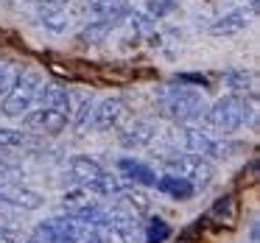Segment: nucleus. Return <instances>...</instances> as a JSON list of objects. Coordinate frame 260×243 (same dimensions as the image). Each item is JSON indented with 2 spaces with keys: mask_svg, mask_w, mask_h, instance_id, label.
I'll return each instance as SVG.
<instances>
[{
  "mask_svg": "<svg viewBox=\"0 0 260 243\" xmlns=\"http://www.w3.org/2000/svg\"><path fill=\"white\" fill-rule=\"evenodd\" d=\"M224 84L232 90V95H252L254 92V76L249 70H241V67H230L224 73Z\"/></svg>",
  "mask_w": 260,
  "mask_h": 243,
  "instance_id": "18",
  "label": "nucleus"
},
{
  "mask_svg": "<svg viewBox=\"0 0 260 243\" xmlns=\"http://www.w3.org/2000/svg\"><path fill=\"white\" fill-rule=\"evenodd\" d=\"M68 168H70V182H73L76 187H84V190H90V187L104 176V170H107L101 162H95V159H90V157H73L68 162Z\"/></svg>",
  "mask_w": 260,
  "mask_h": 243,
  "instance_id": "12",
  "label": "nucleus"
},
{
  "mask_svg": "<svg viewBox=\"0 0 260 243\" xmlns=\"http://www.w3.org/2000/svg\"><path fill=\"white\" fill-rule=\"evenodd\" d=\"M176 84H196V87H207L210 81H207V76H202V73H179V76H176Z\"/></svg>",
  "mask_w": 260,
  "mask_h": 243,
  "instance_id": "27",
  "label": "nucleus"
},
{
  "mask_svg": "<svg viewBox=\"0 0 260 243\" xmlns=\"http://www.w3.org/2000/svg\"><path fill=\"white\" fill-rule=\"evenodd\" d=\"M159 162H162L165 173L179 176V179L190 182L196 190L207 187L210 182H213V176H215V168H213V162H210V159H202V157L187 154V151H182V154L179 151H171V154H165Z\"/></svg>",
  "mask_w": 260,
  "mask_h": 243,
  "instance_id": "5",
  "label": "nucleus"
},
{
  "mask_svg": "<svg viewBox=\"0 0 260 243\" xmlns=\"http://www.w3.org/2000/svg\"><path fill=\"white\" fill-rule=\"evenodd\" d=\"M92 107H95V101H92V98H84V101H81V107L73 112L70 123H73L76 129H87V126H90V118H92Z\"/></svg>",
  "mask_w": 260,
  "mask_h": 243,
  "instance_id": "23",
  "label": "nucleus"
},
{
  "mask_svg": "<svg viewBox=\"0 0 260 243\" xmlns=\"http://www.w3.org/2000/svg\"><path fill=\"white\" fill-rule=\"evenodd\" d=\"M0 243H23V235L17 229H9V226H0Z\"/></svg>",
  "mask_w": 260,
  "mask_h": 243,
  "instance_id": "29",
  "label": "nucleus"
},
{
  "mask_svg": "<svg viewBox=\"0 0 260 243\" xmlns=\"http://www.w3.org/2000/svg\"><path fill=\"white\" fill-rule=\"evenodd\" d=\"M168 235H171V226L159 215H154L143 224V243H162Z\"/></svg>",
  "mask_w": 260,
  "mask_h": 243,
  "instance_id": "19",
  "label": "nucleus"
},
{
  "mask_svg": "<svg viewBox=\"0 0 260 243\" xmlns=\"http://www.w3.org/2000/svg\"><path fill=\"white\" fill-rule=\"evenodd\" d=\"M23 243H45V240H42V235H40V232H37V229H34V232H31V235H28V237H25V240H23Z\"/></svg>",
  "mask_w": 260,
  "mask_h": 243,
  "instance_id": "30",
  "label": "nucleus"
},
{
  "mask_svg": "<svg viewBox=\"0 0 260 243\" xmlns=\"http://www.w3.org/2000/svg\"><path fill=\"white\" fill-rule=\"evenodd\" d=\"M252 17H254V14L249 12L246 6H243V9H232V12L221 14V17L210 25V34H213V37H232V34H238V31L246 28V25L252 23Z\"/></svg>",
  "mask_w": 260,
  "mask_h": 243,
  "instance_id": "14",
  "label": "nucleus"
},
{
  "mask_svg": "<svg viewBox=\"0 0 260 243\" xmlns=\"http://www.w3.org/2000/svg\"><path fill=\"white\" fill-rule=\"evenodd\" d=\"M42 235L45 243H81V235H84V226H79L73 218L68 215H53V218H45L34 226Z\"/></svg>",
  "mask_w": 260,
  "mask_h": 243,
  "instance_id": "8",
  "label": "nucleus"
},
{
  "mask_svg": "<svg viewBox=\"0 0 260 243\" xmlns=\"http://www.w3.org/2000/svg\"><path fill=\"white\" fill-rule=\"evenodd\" d=\"M23 146H28V131L0 126V148H23Z\"/></svg>",
  "mask_w": 260,
  "mask_h": 243,
  "instance_id": "21",
  "label": "nucleus"
},
{
  "mask_svg": "<svg viewBox=\"0 0 260 243\" xmlns=\"http://www.w3.org/2000/svg\"><path fill=\"white\" fill-rule=\"evenodd\" d=\"M40 17H42V25H45L48 31H53V34H62V31H68V25H70V12L68 9L40 12Z\"/></svg>",
  "mask_w": 260,
  "mask_h": 243,
  "instance_id": "20",
  "label": "nucleus"
},
{
  "mask_svg": "<svg viewBox=\"0 0 260 243\" xmlns=\"http://www.w3.org/2000/svg\"><path fill=\"white\" fill-rule=\"evenodd\" d=\"M157 123L148 118H135L129 120V123L120 126L118 131V143L123 148H129V151H140V148H148L154 140H157Z\"/></svg>",
  "mask_w": 260,
  "mask_h": 243,
  "instance_id": "9",
  "label": "nucleus"
},
{
  "mask_svg": "<svg viewBox=\"0 0 260 243\" xmlns=\"http://www.w3.org/2000/svg\"><path fill=\"white\" fill-rule=\"evenodd\" d=\"M73 118V98L64 87L45 84L40 92V101L34 103L31 112L23 115V126L34 134H59L68 129Z\"/></svg>",
  "mask_w": 260,
  "mask_h": 243,
  "instance_id": "1",
  "label": "nucleus"
},
{
  "mask_svg": "<svg viewBox=\"0 0 260 243\" xmlns=\"http://www.w3.org/2000/svg\"><path fill=\"white\" fill-rule=\"evenodd\" d=\"M210 103L196 87L187 84H168L157 90V112L176 126H193L204 118Z\"/></svg>",
  "mask_w": 260,
  "mask_h": 243,
  "instance_id": "2",
  "label": "nucleus"
},
{
  "mask_svg": "<svg viewBox=\"0 0 260 243\" xmlns=\"http://www.w3.org/2000/svg\"><path fill=\"white\" fill-rule=\"evenodd\" d=\"M146 9L154 20H162V17H168L171 12H176V0H148Z\"/></svg>",
  "mask_w": 260,
  "mask_h": 243,
  "instance_id": "24",
  "label": "nucleus"
},
{
  "mask_svg": "<svg viewBox=\"0 0 260 243\" xmlns=\"http://www.w3.org/2000/svg\"><path fill=\"white\" fill-rule=\"evenodd\" d=\"M126 112V101L120 95H112V98H104L92 107V118H90V126L87 129L92 131H112L120 126V118Z\"/></svg>",
  "mask_w": 260,
  "mask_h": 243,
  "instance_id": "10",
  "label": "nucleus"
},
{
  "mask_svg": "<svg viewBox=\"0 0 260 243\" xmlns=\"http://www.w3.org/2000/svg\"><path fill=\"white\" fill-rule=\"evenodd\" d=\"M118 176L123 182H129V185H143V187L157 185V170L148 168L146 162H140V159H129V157H123L118 162Z\"/></svg>",
  "mask_w": 260,
  "mask_h": 243,
  "instance_id": "13",
  "label": "nucleus"
},
{
  "mask_svg": "<svg viewBox=\"0 0 260 243\" xmlns=\"http://www.w3.org/2000/svg\"><path fill=\"white\" fill-rule=\"evenodd\" d=\"M0 207H3V198H0Z\"/></svg>",
  "mask_w": 260,
  "mask_h": 243,
  "instance_id": "31",
  "label": "nucleus"
},
{
  "mask_svg": "<svg viewBox=\"0 0 260 243\" xmlns=\"http://www.w3.org/2000/svg\"><path fill=\"white\" fill-rule=\"evenodd\" d=\"M40 12H53V9H68V0H34Z\"/></svg>",
  "mask_w": 260,
  "mask_h": 243,
  "instance_id": "28",
  "label": "nucleus"
},
{
  "mask_svg": "<svg viewBox=\"0 0 260 243\" xmlns=\"http://www.w3.org/2000/svg\"><path fill=\"white\" fill-rule=\"evenodd\" d=\"M14 70H12V64L9 62H0V95H6V90L12 87V81H14Z\"/></svg>",
  "mask_w": 260,
  "mask_h": 243,
  "instance_id": "26",
  "label": "nucleus"
},
{
  "mask_svg": "<svg viewBox=\"0 0 260 243\" xmlns=\"http://www.w3.org/2000/svg\"><path fill=\"white\" fill-rule=\"evenodd\" d=\"M182 146L187 154H196L202 159H230L235 157V151H243V143L232 140H215L213 134L196 129V126H182Z\"/></svg>",
  "mask_w": 260,
  "mask_h": 243,
  "instance_id": "6",
  "label": "nucleus"
},
{
  "mask_svg": "<svg viewBox=\"0 0 260 243\" xmlns=\"http://www.w3.org/2000/svg\"><path fill=\"white\" fill-rule=\"evenodd\" d=\"M0 198H3V204H14V207H20V210H37L45 201L37 190L23 187V185H6L0 190Z\"/></svg>",
  "mask_w": 260,
  "mask_h": 243,
  "instance_id": "15",
  "label": "nucleus"
},
{
  "mask_svg": "<svg viewBox=\"0 0 260 243\" xmlns=\"http://www.w3.org/2000/svg\"><path fill=\"white\" fill-rule=\"evenodd\" d=\"M81 12H87L90 17L101 20V17H129L132 6L126 0H84Z\"/></svg>",
  "mask_w": 260,
  "mask_h": 243,
  "instance_id": "16",
  "label": "nucleus"
},
{
  "mask_svg": "<svg viewBox=\"0 0 260 243\" xmlns=\"http://www.w3.org/2000/svg\"><path fill=\"white\" fill-rule=\"evenodd\" d=\"M252 118V101L246 95H224L218 98L215 103H210L207 112H204L202 123L207 134L215 137H230L241 129L246 120Z\"/></svg>",
  "mask_w": 260,
  "mask_h": 243,
  "instance_id": "3",
  "label": "nucleus"
},
{
  "mask_svg": "<svg viewBox=\"0 0 260 243\" xmlns=\"http://www.w3.org/2000/svg\"><path fill=\"white\" fill-rule=\"evenodd\" d=\"M126 17H101V20H90V23L84 25V28L76 34V42H79L81 48H95L101 45L104 40H107L109 34H112L115 28H118L120 23H123Z\"/></svg>",
  "mask_w": 260,
  "mask_h": 243,
  "instance_id": "11",
  "label": "nucleus"
},
{
  "mask_svg": "<svg viewBox=\"0 0 260 243\" xmlns=\"http://www.w3.org/2000/svg\"><path fill=\"white\" fill-rule=\"evenodd\" d=\"M20 179H23V168L0 157V190L6 185H20Z\"/></svg>",
  "mask_w": 260,
  "mask_h": 243,
  "instance_id": "22",
  "label": "nucleus"
},
{
  "mask_svg": "<svg viewBox=\"0 0 260 243\" xmlns=\"http://www.w3.org/2000/svg\"><path fill=\"white\" fill-rule=\"evenodd\" d=\"M154 187H157L159 193H165L168 198H176V201H187V198L196 193V187H193L190 182L179 179V176H171V173L157 176V185Z\"/></svg>",
  "mask_w": 260,
  "mask_h": 243,
  "instance_id": "17",
  "label": "nucleus"
},
{
  "mask_svg": "<svg viewBox=\"0 0 260 243\" xmlns=\"http://www.w3.org/2000/svg\"><path fill=\"white\" fill-rule=\"evenodd\" d=\"M81 243H112V235L107 229H84Z\"/></svg>",
  "mask_w": 260,
  "mask_h": 243,
  "instance_id": "25",
  "label": "nucleus"
},
{
  "mask_svg": "<svg viewBox=\"0 0 260 243\" xmlns=\"http://www.w3.org/2000/svg\"><path fill=\"white\" fill-rule=\"evenodd\" d=\"M107 232L118 243H143V221H140V215L123 210L120 204H112V207H109Z\"/></svg>",
  "mask_w": 260,
  "mask_h": 243,
  "instance_id": "7",
  "label": "nucleus"
},
{
  "mask_svg": "<svg viewBox=\"0 0 260 243\" xmlns=\"http://www.w3.org/2000/svg\"><path fill=\"white\" fill-rule=\"evenodd\" d=\"M45 87L42 76L37 70H23V73L14 76L12 87L6 90L3 101H0V112L6 118H23L25 112L34 109V103L40 101V92Z\"/></svg>",
  "mask_w": 260,
  "mask_h": 243,
  "instance_id": "4",
  "label": "nucleus"
}]
</instances>
